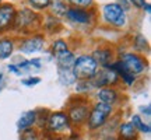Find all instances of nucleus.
I'll return each instance as SVG.
<instances>
[{
  "mask_svg": "<svg viewBox=\"0 0 151 140\" xmlns=\"http://www.w3.org/2000/svg\"><path fill=\"white\" fill-rule=\"evenodd\" d=\"M16 7L10 3L0 4V34L9 31L13 27L14 17H16Z\"/></svg>",
  "mask_w": 151,
  "mask_h": 140,
  "instance_id": "obj_9",
  "label": "nucleus"
},
{
  "mask_svg": "<svg viewBox=\"0 0 151 140\" xmlns=\"http://www.w3.org/2000/svg\"><path fill=\"white\" fill-rule=\"evenodd\" d=\"M53 58L56 59L58 69H73V65H74V60H76V55L71 52L70 49L55 55Z\"/></svg>",
  "mask_w": 151,
  "mask_h": 140,
  "instance_id": "obj_16",
  "label": "nucleus"
},
{
  "mask_svg": "<svg viewBox=\"0 0 151 140\" xmlns=\"http://www.w3.org/2000/svg\"><path fill=\"white\" fill-rule=\"evenodd\" d=\"M132 123H133V126L136 128V130L139 132V133H146V135H148L151 132V126L150 123H147V122H144L143 119H141L140 115H133L132 116V121H130Z\"/></svg>",
  "mask_w": 151,
  "mask_h": 140,
  "instance_id": "obj_20",
  "label": "nucleus"
},
{
  "mask_svg": "<svg viewBox=\"0 0 151 140\" xmlns=\"http://www.w3.org/2000/svg\"><path fill=\"white\" fill-rule=\"evenodd\" d=\"M35 123H37V111L29 109V111H25L24 113H21V116L17 122V128H18V130L24 132V130L34 128Z\"/></svg>",
  "mask_w": 151,
  "mask_h": 140,
  "instance_id": "obj_15",
  "label": "nucleus"
},
{
  "mask_svg": "<svg viewBox=\"0 0 151 140\" xmlns=\"http://www.w3.org/2000/svg\"><path fill=\"white\" fill-rule=\"evenodd\" d=\"M38 21H39V16L35 11L31 9H22L16 13L11 30L20 31L22 34H31V31L38 25Z\"/></svg>",
  "mask_w": 151,
  "mask_h": 140,
  "instance_id": "obj_3",
  "label": "nucleus"
},
{
  "mask_svg": "<svg viewBox=\"0 0 151 140\" xmlns=\"http://www.w3.org/2000/svg\"><path fill=\"white\" fill-rule=\"evenodd\" d=\"M120 62L126 66V69L129 70L130 73H133L134 76L141 74L147 70L148 62H147L141 55L134 53V52H126L120 56Z\"/></svg>",
  "mask_w": 151,
  "mask_h": 140,
  "instance_id": "obj_7",
  "label": "nucleus"
},
{
  "mask_svg": "<svg viewBox=\"0 0 151 140\" xmlns=\"http://www.w3.org/2000/svg\"><path fill=\"white\" fill-rule=\"evenodd\" d=\"M141 112L144 113V109H143V108H141ZM146 115H147V116H150V115H151V112H150V107H146Z\"/></svg>",
  "mask_w": 151,
  "mask_h": 140,
  "instance_id": "obj_31",
  "label": "nucleus"
},
{
  "mask_svg": "<svg viewBox=\"0 0 151 140\" xmlns=\"http://www.w3.org/2000/svg\"><path fill=\"white\" fill-rule=\"evenodd\" d=\"M150 9H151V6H150V3H146V4L143 6V10H146V13H150Z\"/></svg>",
  "mask_w": 151,
  "mask_h": 140,
  "instance_id": "obj_30",
  "label": "nucleus"
},
{
  "mask_svg": "<svg viewBox=\"0 0 151 140\" xmlns=\"http://www.w3.org/2000/svg\"><path fill=\"white\" fill-rule=\"evenodd\" d=\"M7 69H9V71H11V73H16V74H21V71L18 70L17 65H9V66H7Z\"/></svg>",
  "mask_w": 151,
  "mask_h": 140,
  "instance_id": "obj_29",
  "label": "nucleus"
},
{
  "mask_svg": "<svg viewBox=\"0 0 151 140\" xmlns=\"http://www.w3.org/2000/svg\"><path fill=\"white\" fill-rule=\"evenodd\" d=\"M91 84L94 88H104V87H113L119 83L118 74L111 67H98L97 73L92 76Z\"/></svg>",
  "mask_w": 151,
  "mask_h": 140,
  "instance_id": "obj_6",
  "label": "nucleus"
},
{
  "mask_svg": "<svg viewBox=\"0 0 151 140\" xmlns=\"http://www.w3.org/2000/svg\"><path fill=\"white\" fill-rule=\"evenodd\" d=\"M63 1L77 9H91L94 4V0H63Z\"/></svg>",
  "mask_w": 151,
  "mask_h": 140,
  "instance_id": "obj_22",
  "label": "nucleus"
},
{
  "mask_svg": "<svg viewBox=\"0 0 151 140\" xmlns=\"http://www.w3.org/2000/svg\"><path fill=\"white\" fill-rule=\"evenodd\" d=\"M0 4H1V0H0Z\"/></svg>",
  "mask_w": 151,
  "mask_h": 140,
  "instance_id": "obj_34",
  "label": "nucleus"
},
{
  "mask_svg": "<svg viewBox=\"0 0 151 140\" xmlns=\"http://www.w3.org/2000/svg\"><path fill=\"white\" fill-rule=\"evenodd\" d=\"M113 113V107L106 105L102 102H95L90 109L88 118H87V128L90 130H98L101 129L104 125L106 123V121L109 119V116Z\"/></svg>",
  "mask_w": 151,
  "mask_h": 140,
  "instance_id": "obj_1",
  "label": "nucleus"
},
{
  "mask_svg": "<svg viewBox=\"0 0 151 140\" xmlns=\"http://www.w3.org/2000/svg\"><path fill=\"white\" fill-rule=\"evenodd\" d=\"M1 83H3V73H0V90H1Z\"/></svg>",
  "mask_w": 151,
  "mask_h": 140,
  "instance_id": "obj_32",
  "label": "nucleus"
},
{
  "mask_svg": "<svg viewBox=\"0 0 151 140\" xmlns=\"http://www.w3.org/2000/svg\"><path fill=\"white\" fill-rule=\"evenodd\" d=\"M92 59L97 62L98 67H108L112 63L113 59V49L104 46V48H98L92 52Z\"/></svg>",
  "mask_w": 151,
  "mask_h": 140,
  "instance_id": "obj_13",
  "label": "nucleus"
},
{
  "mask_svg": "<svg viewBox=\"0 0 151 140\" xmlns=\"http://www.w3.org/2000/svg\"><path fill=\"white\" fill-rule=\"evenodd\" d=\"M130 6H133L136 9H143V6L147 3V0H127Z\"/></svg>",
  "mask_w": 151,
  "mask_h": 140,
  "instance_id": "obj_28",
  "label": "nucleus"
},
{
  "mask_svg": "<svg viewBox=\"0 0 151 140\" xmlns=\"http://www.w3.org/2000/svg\"><path fill=\"white\" fill-rule=\"evenodd\" d=\"M90 109H91L90 104L84 101V100H76L71 104H69L66 115L70 121V125H74V126L84 125L87 122Z\"/></svg>",
  "mask_w": 151,
  "mask_h": 140,
  "instance_id": "obj_5",
  "label": "nucleus"
},
{
  "mask_svg": "<svg viewBox=\"0 0 151 140\" xmlns=\"http://www.w3.org/2000/svg\"><path fill=\"white\" fill-rule=\"evenodd\" d=\"M148 48V43H147V39L143 35H137L134 41V49L139 51V52H144L146 49Z\"/></svg>",
  "mask_w": 151,
  "mask_h": 140,
  "instance_id": "obj_25",
  "label": "nucleus"
},
{
  "mask_svg": "<svg viewBox=\"0 0 151 140\" xmlns=\"http://www.w3.org/2000/svg\"><path fill=\"white\" fill-rule=\"evenodd\" d=\"M98 65L92 59L91 55H80L76 56L74 65H73V73L77 81L91 80L92 76L97 73Z\"/></svg>",
  "mask_w": 151,
  "mask_h": 140,
  "instance_id": "obj_2",
  "label": "nucleus"
},
{
  "mask_svg": "<svg viewBox=\"0 0 151 140\" xmlns=\"http://www.w3.org/2000/svg\"><path fill=\"white\" fill-rule=\"evenodd\" d=\"M45 45V38L43 35H39V34H35V35H31V37L22 39L21 43H20V52L22 53H35V52H39L41 49L43 48Z\"/></svg>",
  "mask_w": 151,
  "mask_h": 140,
  "instance_id": "obj_10",
  "label": "nucleus"
},
{
  "mask_svg": "<svg viewBox=\"0 0 151 140\" xmlns=\"http://www.w3.org/2000/svg\"><path fill=\"white\" fill-rule=\"evenodd\" d=\"M58 73H59V81L63 86H71L77 81L73 69H58Z\"/></svg>",
  "mask_w": 151,
  "mask_h": 140,
  "instance_id": "obj_19",
  "label": "nucleus"
},
{
  "mask_svg": "<svg viewBox=\"0 0 151 140\" xmlns=\"http://www.w3.org/2000/svg\"><path fill=\"white\" fill-rule=\"evenodd\" d=\"M104 21L115 28H123L127 24V14L118 3H108L102 7Z\"/></svg>",
  "mask_w": 151,
  "mask_h": 140,
  "instance_id": "obj_4",
  "label": "nucleus"
},
{
  "mask_svg": "<svg viewBox=\"0 0 151 140\" xmlns=\"http://www.w3.org/2000/svg\"><path fill=\"white\" fill-rule=\"evenodd\" d=\"M92 88V84L90 80H83V81H77V86H76V91L77 92H88L91 91Z\"/></svg>",
  "mask_w": 151,
  "mask_h": 140,
  "instance_id": "obj_26",
  "label": "nucleus"
},
{
  "mask_svg": "<svg viewBox=\"0 0 151 140\" xmlns=\"http://www.w3.org/2000/svg\"><path fill=\"white\" fill-rule=\"evenodd\" d=\"M67 49H69V45H67V42H66L65 39H56L52 43V53H53V56L60 53V52H65Z\"/></svg>",
  "mask_w": 151,
  "mask_h": 140,
  "instance_id": "obj_23",
  "label": "nucleus"
},
{
  "mask_svg": "<svg viewBox=\"0 0 151 140\" xmlns=\"http://www.w3.org/2000/svg\"><path fill=\"white\" fill-rule=\"evenodd\" d=\"M21 140H38V137L37 139H21Z\"/></svg>",
  "mask_w": 151,
  "mask_h": 140,
  "instance_id": "obj_33",
  "label": "nucleus"
},
{
  "mask_svg": "<svg viewBox=\"0 0 151 140\" xmlns=\"http://www.w3.org/2000/svg\"><path fill=\"white\" fill-rule=\"evenodd\" d=\"M109 67L118 74L119 80H122L126 84V86H133L136 83V76L133 73H130L129 70L126 69V66L120 62V60H116V62H112Z\"/></svg>",
  "mask_w": 151,
  "mask_h": 140,
  "instance_id": "obj_12",
  "label": "nucleus"
},
{
  "mask_svg": "<svg viewBox=\"0 0 151 140\" xmlns=\"http://www.w3.org/2000/svg\"><path fill=\"white\" fill-rule=\"evenodd\" d=\"M14 51V41L11 38H0V60L9 59Z\"/></svg>",
  "mask_w": 151,
  "mask_h": 140,
  "instance_id": "obj_18",
  "label": "nucleus"
},
{
  "mask_svg": "<svg viewBox=\"0 0 151 140\" xmlns=\"http://www.w3.org/2000/svg\"><path fill=\"white\" fill-rule=\"evenodd\" d=\"M65 16L69 21L74 24H91L92 21V11H87L86 9L69 7Z\"/></svg>",
  "mask_w": 151,
  "mask_h": 140,
  "instance_id": "obj_11",
  "label": "nucleus"
},
{
  "mask_svg": "<svg viewBox=\"0 0 151 140\" xmlns=\"http://www.w3.org/2000/svg\"><path fill=\"white\" fill-rule=\"evenodd\" d=\"M97 98L98 102L113 107L115 104L119 102V92L113 87H104V88H99L97 91Z\"/></svg>",
  "mask_w": 151,
  "mask_h": 140,
  "instance_id": "obj_14",
  "label": "nucleus"
},
{
  "mask_svg": "<svg viewBox=\"0 0 151 140\" xmlns=\"http://www.w3.org/2000/svg\"><path fill=\"white\" fill-rule=\"evenodd\" d=\"M49 7L53 9V13L56 16H65L66 11H67V4H66L63 0H50V4Z\"/></svg>",
  "mask_w": 151,
  "mask_h": 140,
  "instance_id": "obj_21",
  "label": "nucleus"
},
{
  "mask_svg": "<svg viewBox=\"0 0 151 140\" xmlns=\"http://www.w3.org/2000/svg\"><path fill=\"white\" fill-rule=\"evenodd\" d=\"M21 83L25 87H32L35 84H39L41 83V79L39 77H28V79H22Z\"/></svg>",
  "mask_w": 151,
  "mask_h": 140,
  "instance_id": "obj_27",
  "label": "nucleus"
},
{
  "mask_svg": "<svg viewBox=\"0 0 151 140\" xmlns=\"http://www.w3.org/2000/svg\"><path fill=\"white\" fill-rule=\"evenodd\" d=\"M119 139L120 140H137L139 139V132L136 130L132 122H123L119 125Z\"/></svg>",
  "mask_w": 151,
  "mask_h": 140,
  "instance_id": "obj_17",
  "label": "nucleus"
},
{
  "mask_svg": "<svg viewBox=\"0 0 151 140\" xmlns=\"http://www.w3.org/2000/svg\"><path fill=\"white\" fill-rule=\"evenodd\" d=\"M70 121L67 118L66 112L63 111H56V112H50L46 121V126L49 132L52 133H62L65 130L70 129Z\"/></svg>",
  "mask_w": 151,
  "mask_h": 140,
  "instance_id": "obj_8",
  "label": "nucleus"
},
{
  "mask_svg": "<svg viewBox=\"0 0 151 140\" xmlns=\"http://www.w3.org/2000/svg\"><path fill=\"white\" fill-rule=\"evenodd\" d=\"M29 6L35 10H45L50 4V0H28Z\"/></svg>",
  "mask_w": 151,
  "mask_h": 140,
  "instance_id": "obj_24",
  "label": "nucleus"
}]
</instances>
